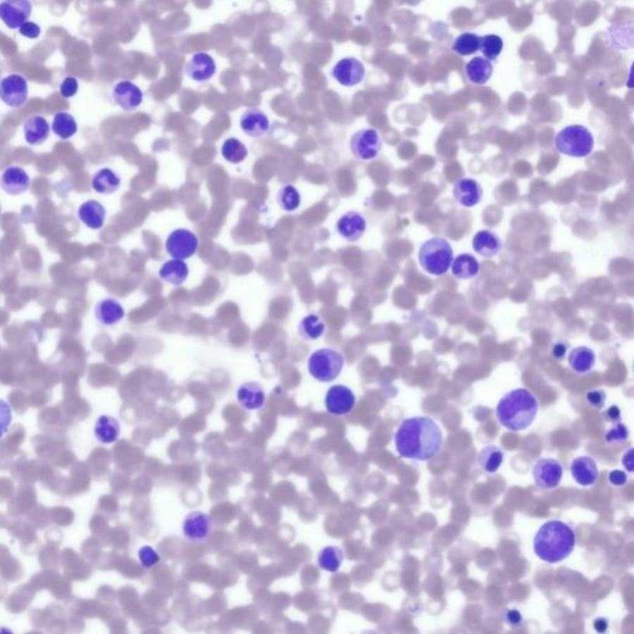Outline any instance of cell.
<instances>
[{
	"instance_id": "7a4b0ae2",
	"label": "cell",
	"mask_w": 634,
	"mask_h": 634,
	"mask_svg": "<svg viewBox=\"0 0 634 634\" xmlns=\"http://www.w3.org/2000/svg\"><path fill=\"white\" fill-rule=\"evenodd\" d=\"M576 547V534L571 526L561 521H549L536 531L533 549L536 557L547 564L566 560Z\"/></svg>"
},
{
	"instance_id": "8992f818",
	"label": "cell",
	"mask_w": 634,
	"mask_h": 634,
	"mask_svg": "<svg viewBox=\"0 0 634 634\" xmlns=\"http://www.w3.org/2000/svg\"><path fill=\"white\" fill-rule=\"evenodd\" d=\"M345 360L333 348H321L313 352L308 360V372L318 382L335 381L343 371Z\"/></svg>"
},
{
	"instance_id": "7bdbcfd3",
	"label": "cell",
	"mask_w": 634,
	"mask_h": 634,
	"mask_svg": "<svg viewBox=\"0 0 634 634\" xmlns=\"http://www.w3.org/2000/svg\"><path fill=\"white\" fill-rule=\"evenodd\" d=\"M138 557H139V562H141L142 565L147 567V569L154 567L158 562H161L159 554L153 547H148V545L139 549Z\"/></svg>"
},
{
	"instance_id": "d4e9b609",
	"label": "cell",
	"mask_w": 634,
	"mask_h": 634,
	"mask_svg": "<svg viewBox=\"0 0 634 634\" xmlns=\"http://www.w3.org/2000/svg\"><path fill=\"white\" fill-rule=\"evenodd\" d=\"M237 400L246 410H259L265 405L266 393L259 383H244L237 391Z\"/></svg>"
},
{
	"instance_id": "30bf717a",
	"label": "cell",
	"mask_w": 634,
	"mask_h": 634,
	"mask_svg": "<svg viewBox=\"0 0 634 634\" xmlns=\"http://www.w3.org/2000/svg\"><path fill=\"white\" fill-rule=\"evenodd\" d=\"M182 535L189 542H206L213 534V521L211 516L204 512H192L182 521Z\"/></svg>"
},
{
	"instance_id": "2e32d148",
	"label": "cell",
	"mask_w": 634,
	"mask_h": 634,
	"mask_svg": "<svg viewBox=\"0 0 634 634\" xmlns=\"http://www.w3.org/2000/svg\"><path fill=\"white\" fill-rule=\"evenodd\" d=\"M216 73V62L206 52L194 53L185 65V75L195 82H208Z\"/></svg>"
},
{
	"instance_id": "d6986e66",
	"label": "cell",
	"mask_w": 634,
	"mask_h": 634,
	"mask_svg": "<svg viewBox=\"0 0 634 634\" xmlns=\"http://www.w3.org/2000/svg\"><path fill=\"white\" fill-rule=\"evenodd\" d=\"M30 176L26 174L25 170L18 166H11L0 176V187L1 190L11 195L18 196L29 190L30 187Z\"/></svg>"
},
{
	"instance_id": "4fadbf2b",
	"label": "cell",
	"mask_w": 634,
	"mask_h": 634,
	"mask_svg": "<svg viewBox=\"0 0 634 634\" xmlns=\"http://www.w3.org/2000/svg\"><path fill=\"white\" fill-rule=\"evenodd\" d=\"M32 13L30 0H3L0 1V20L9 29L16 30L26 21H29Z\"/></svg>"
},
{
	"instance_id": "7c38bea8",
	"label": "cell",
	"mask_w": 634,
	"mask_h": 634,
	"mask_svg": "<svg viewBox=\"0 0 634 634\" xmlns=\"http://www.w3.org/2000/svg\"><path fill=\"white\" fill-rule=\"evenodd\" d=\"M365 66L355 57H344L332 68V76L344 87H354L364 81Z\"/></svg>"
},
{
	"instance_id": "816d5d0a",
	"label": "cell",
	"mask_w": 634,
	"mask_h": 634,
	"mask_svg": "<svg viewBox=\"0 0 634 634\" xmlns=\"http://www.w3.org/2000/svg\"><path fill=\"white\" fill-rule=\"evenodd\" d=\"M604 418L609 423H619L621 421V410L617 405H612L604 412Z\"/></svg>"
},
{
	"instance_id": "f546056e",
	"label": "cell",
	"mask_w": 634,
	"mask_h": 634,
	"mask_svg": "<svg viewBox=\"0 0 634 634\" xmlns=\"http://www.w3.org/2000/svg\"><path fill=\"white\" fill-rule=\"evenodd\" d=\"M452 274L454 278L459 280H469L473 279L478 275L480 272V263L478 259L476 258L472 254H459L457 258L453 259Z\"/></svg>"
},
{
	"instance_id": "ac0fdd59",
	"label": "cell",
	"mask_w": 634,
	"mask_h": 634,
	"mask_svg": "<svg viewBox=\"0 0 634 634\" xmlns=\"http://www.w3.org/2000/svg\"><path fill=\"white\" fill-rule=\"evenodd\" d=\"M453 198L461 206L472 208L477 206L483 198V189L478 181L474 179H462L453 186Z\"/></svg>"
},
{
	"instance_id": "4dcf8cb0",
	"label": "cell",
	"mask_w": 634,
	"mask_h": 634,
	"mask_svg": "<svg viewBox=\"0 0 634 634\" xmlns=\"http://www.w3.org/2000/svg\"><path fill=\"white\" fill-rule=\"evenodd\" d=\"M120 187V177L116 171L104 167L97 171L92 177V189L101 195H112Z\"/></svg>"
},
{
	"instance_id": "4316f807",
	"label": "cell",
	"mask_w": 634,
	"mask_h": 634,
	"mask_svg": "<svg viewBox=\"0 0 634 634\" xmlns=\"http://www.w3.org/2000/svg\"><path fill=\"white\" fill-rule=\"evenodd\" d=\"M78 218L89 229H101L106 221V208L96 200H89L78 208Z\"/></svg>"
},
{
	"instance_id": "6da1fadb",
	"label": "cell",
	"mask_w": 634,
	"mask_h": 634,
	"mask_svg": "<svg viewBox=\"0 0 634 634\" xmlns=\"http://www.w3.org/2000/svg\"><path fill=\"white\" fill-rule=\"evenodd\" d=\"M395 448L401 459L431 461L442 450V430L428 417L406 419L395 433Z\"/></svg>"
},
{
	"instance_id": "11a10c76",
	"label": "cell",
	"mask_w": 634,
	"mask_h": 634,
	"mask_svg": "<svg viewBox=\"0 0 634 634\" xmlns=\"http://www.w3.org/2000/svg\"><path fill=\"white\" fill-rule=\"evenodd\" d=\"M0 211H1V207H0Z\"/></svg>"
},
{
	"instance_id": "d590c367",
	"label": "cell",
	"mask_w": 634,
	"mask_h": 634,
	"mask_svg": "<svg viewBox=\"0 0 634 634\" xmlns=\"http://www.w3.org/2000/svg\"><path fill=\"white\" fill-rule=\"evenodd\" d=\"M343 560V550L338 547H324L318 555V565L328 573H337L342 566Z\"/></svg>"
},
{
	"instance_id": "e0dca14e",
	"label": "cell",
	"mask_w": 634,
	"mask_h": 634,
	"mask_svg": "<svg viewBox=\"0 0 634 634\" xmlns=\"http://www.w3.org/2000/svg\"><path fill=\"white\" fill-rule=\"evenodd\" d=\"M335 228L343 239L348 242H356L364 236L366 220L360 212L349 211L339 218Z\"/></svg>"
},
{
	"instance_id": "bcb514c9",
	"label": "cell",
	"mask_w": 634,
	"mask_h": 634,
	"mask_svg": "<svg viewBox=\"0 0 634 634\" xmlns=\"http://www.w3.org/2000/svg\"><path fill=\"white\" fill-rule=\"evenodd\" d=\"M78 91L77 80L75 77H66L60 84V93L63 99H71Z\"/></svg>"
},
{
	"instance_id": "74e56055",
	"label": "cell",
	"mask_w": 634,
	"mask_h": 634,
	"mask_svg": "<svg viewBox=\"0 0 634 634\" xmlns=\"http://www.w3.org/2000/svg\"><path fill=\"white\" fill-rule=\"evenodd\" d=\"M221 155L226 161L231 164H240L247 158L249 150L241 140L236 138H229L224 141L221 146Z\"/></svg>"
},
{
	"instance_id": "8d00e7d4",
	"label": "cell",
	"mask_w": 634,
	"mask_h": 634,
	"mask_svg": "<svg viewBox=\"0 0 634 634\" xmlns=\"http://www.w3.org/2000/svg\"><path fill=\"white\" fill-rule=\"evenodd\" d=\"M480 40H482V37H479L474 32H463L459 37L454 39L452 44L453 52L459 56L474 55L480 49Z\"/></svg>"
},
{
	"instance_id": "836d02e7",
	"label": "cell",
	"mask_w": 634,
	"mask_h": 634,
	"mask_svg": "<svg viewBox=\"0 0 634 634\" xmlns=\"http://www.w3.org/2000/svg\"><path fill=\"white\" fill-rule=\"evenodd\" d=\"M480 467L487 474H495L504 461V452L497 445H488L480 450L478 455Z\"/></svg>"
},
{
	"instance_id": "5bb4252c",
	"label": "cell",
	"mask_w": 634,
	"mask_h": 634,
	"mask_svg": "<svg viewBox=\"0 0 634 634\" xmlns=\"http://www.w3.org/2000/svg\"><path fill=\"white\" fill-rule=\"evenodd\" d=\"M325 407H327L328 413L333 414L337 417H343L348 415L356 402V397L354 394L353 391L347 386L337 384L333 387L329 388L327 394H325Z\"/></svg>"
},
{
	"instance_id": "60d3db41",
	"label": "cell",
	"mask_w": 634,
	"mask_h": 634,
	"mask_svg": "<svg viewBox=\"0 0 634 634\" xmlns=\"http://www.w3.org/2000/svg\"><path fill=\"white\" fill-rule=\"evenodd\" d=\"M609 42L612 44L614 49L627 50L629 49L626 42H633V31L632 27H629V30H626L624 26L614 25L609 29Z\"/></svg>"
},
{
	"instance_id": "f5cc1de1",
	"label": "cell",
	"mask_w": 634,
	"mask_h": 634,
	"mask_svg": "<svg viewBox=\"0 0 634 634\" xmlns=\"http://www.w3.org/2000/svg\"><path fill=\"white\" fill-rule=\"evenodd\" d=\"M622 464H623L624 467L629 472H633L634 471V464H633V449L630 448V449L627 450L623 455V459H622Z\"/></svg>"
},
{
	"instance_id": "7dc6e473",
	"label": "cell",
	"mask_w": 634,
	"mask_h": 634,
	"mask_svg": "<svg viewBox=\"0 0 634 634\" xmlns=\"http://www.w3.org/2000/svg\"><path fill=\"white\" fill-rule=\"evenodd\" d=\"M19 34H20L21 37H26V39L35 40V39L40 37V34H42V27L37 25V23L26 21L25 24H23V25L19 27Z\"/></svg>"
},
{
	"instance_id": "277c9868",
	"label": "cell",
	"mask_w": 634,
	"mask_h": 634,
	"mask_svg": "<svg viewBox=\"0 0 634 634\" xmlns=\"http://www.w3.org/2000/svg\"><path fill=\"white\" fill-rule=\"evenodd\" d=\"M454 254L447 239L432 237L423 242L418 251V262L422 269L435 277H442L452 265Z\"/></svg>"
},
{
	"instance_id": "1f68e13d",
	"label": "cell",
	"mask_w": 634,
	"mask_h": 634,
	"mask_svg": "<svg viewBox=\"0 0 634 634\" xmlns=\"http://www.w3.org/2000/svg\"><path fill=\"white\" fill-rule=\"evenodd\" d=\"M325 321L321 315L309 314L302 319L298 325V335L303 340L316 341L321 338L325 332Z\"/></svg>"
},
{
	"instance_id": "cb8c5ba5",
	"label": "cell",
	"mask_w": 634,
	"mask_h": 634,
	"mask_svg": "<svg viewBox=\"0 0 634 634\" xmlns=\"http://www.w3.org/2000/svg\"><path fill=\"white\" fill-rule=\"evenodd\" d=\"M464 72L469 82L483 86L493 76V63L485 57L476 56L466 65Z\"/></svg>"
},
{
	"instance_id": "83f0119b",
	"label": "cell",
	"mask_w": 634,
	"mask_h": 634,
	"mask_svg": "<svg viewBox=\"0 0 634 634\" xmlns=\"http://www.w3.org/2000/svg\"><path fill=\"white\" fill-rule=\"evenodd\" d=\"M567 361L572 371L576 372L578 374H586L588 372L592 371L593 367L596 364V353L590 347L580 345L570 351Z\"/></svg>"
},
{
	"instance_id": "c3c4849f",
	"label": "cell",
	"mask_w": 634,
	"mask_h": 634,
	"mask_svg": "<svg viewBox=\"0 0 634 634\" xmlns=\"http://www.w3.org/2000/svg\"><path fill=\"white\" fill-rule=\"evenodd\" d=\"M609 481L611 485L614 487H622L628 482V476L621 469H614L609 474Z\"/></svg>"
},
{
	"instance_id": "d6a6232c",
	"label": "cell",
	"mask_w": 634,
	"mask_h": 634,
	"mask_svg": "<svg viewBox=\"0 0 634 634\" xmlns=\"http://www.w3.org/2000/svg\"><path fill=\"white\" fill-rule=\"evenodd\" d=\"M120 425L118 420L108 415H102L97 419L94 426V435L99 443H116L120 438Z\"/></svg>"
},
{
	"instance_id": "f35d334b",
	"label": "cell",
	"mask_w": 634,
	"mask_h": 634,
	"mask_svg": "<svg viewBox=\"0 0 634 634\" xmlns=\"http://www.w3.org/2000/svg\"><path fill=\"white\" fill-rule=\"evenodd\" d=\"M275 201L283 211H296L301 206V194L293 185L282 186L280 191L277 192Z\"/></svg>"
},
{
	"instance_id": "5b68a950",
	"label": "cell",
	"mask_w": 634,
	"mask_h": 634,
	"mask_svg": "<svg viewBox=\"0 0 634 634\" xmlns=\"http://www.w3.org/2000/svg\"><path fill=\"white\" fill-rule=\"evenodd\" d=\"M554 146L560 154L570 158H588L592 153L595 138L592 133L583 125H567L557 133Z\"/></svg>"
},
{
	"instance_id": "603a6c76",
	"label": "cell",
	"mask_w": 634,
	"mask_h": 634,
	"mask_svg": "<svg viewBox=\"0 0 634 634\" xmlns=\"http://www.w3.org/2000/svg\"><path fill=\"white\" fill-rule=\"evenodd\" d=\"M125 309L123 306L118 303L117 300L107 299L101 300L94 308V316L101 325L104 326H115L123 320L125 317Z\"/></svg>"
},
{
	"instance_id": "e575fe53",
	"label": "cell",
	"mask_w": 634,
	"mask_h": 634,
	"mask_svg": "<svg viewBox=\"0 0 634 634\" xmlns=\"http://www.w3.org/2000/svg\"><path fill=\"white\" fill-rule=\"evenodd\" d=\"M51 128L52 132L63 140L70 139L77 133L76 119L68 112H58L55 114Z\"/></svg>"
},
{
	"instance_id": "52a82bcc",
	"label": "cell",
	"mask_w": 634,
	"mask_h": 634,
	"mask_svg": "<svg viewBox=\"0 0 634 634\" xmlns=\"http://www.w3.org/2000/svg\"><path fill=\"white\" fill-rule=\"evenodd\" d=\"M383 149V139L379 132L365 128L354 133L350 138V151L358 160H374Z\"/></svg>"
},
{
	"instance_id": "ee69618b",
	"label": "cell",
	"mask_w": 634,
	"mask_h": 634,
	"mask_svg": "<svg viewBox=\"0 0 634 634\" xmlns=\"http://www.w3.org/2000/svg\"><path fill=\"white\" fill-rule=\"evenodd\" d=\"M13 413L8 402L0 399V438L6 435L8 429L11 426Z\"/></svg>"
},
{
	"instance_id": "db71d44e",
	"label": "cell",
	"mask_w": 634,
	"mask_h": 634,
	"mask_svg": "<svg viewBox=\"0 0 634 634\" xmlns=\"http://www.w3.org/2000/svg\"><path fill=\"white\" fill-rule=\"evenodd\" d=\"M593 628L596 629L599 633H604L609 630V619H597L593 622Z\"/></svg>"
},
{
	"instance_id": "ba28073f",
	"label": "cell",
	"mask_w": 634,
	"mask_h": 634,
	"mask_svg": "<svg viewBox=\"0 0 634 634\" xmlns=\"http://www.w3.org/2000/svg\"><path fill=\"white\" fill-rule=\"evenodd\" d=\"M199 239L195 233L185 229L178 228L168 236L166 241V251L173 259L192 258L195 253L198 252Z\"/></svg>"
},
{
	"instance_id": "484cf974",
	"label": "cell",
	"mask_w": 634,
	"mask_h": 634,
	"mask_svg": "<svg viewBox=\"0 0 634 634\" xmlns=\"http://www.w3.org/2000/svg\"><path fill=\"white\" fill-rule=\"evenodd\" d=\"M474 252L478 253L484 258H493L499 254L502 251V241L500 238L488 229H483L474 234L472 241Z\"/></svg>"
},
{
	"instance_id": "f907efd6",
	"label": "cell",
	"mask_w": 634,
	"mask_h": 634,
	"mask_svg": "<svg viewBox=\"0 0 634 634\" xmlns=\"http://www.w3.org/2000/svg\"><path fill=\"white\" fill-rule=\"evenodd\" d=\"M567 350H568V345L560 341V342H557L555 345H552L551 352H552V356L555 357L559 361H561L566 357Z\"/></svg>"
},
{
	"instance_id": "ffe728a7",
	"label": "cell",
	"mask_w": 634,
	"mask_h": 634,
	"mask_svg": "<svg viewBox=\"0 0 634 634\" xmlns=\"http://www.w3.org/2000/svg\"><path fill=\"white\" fill-rule=\"evenodd\" d=\"M240 127L251 138H260L268 133L270 119L260 109H247L240 118Z\"/></svg>"
},
{
	"instance_id": "f1b7e54d",
	"label": "cell",
	"mask_w": 634,
	"mask_h": 634,
	"mask_svg": "<svg viewBox=\"0 0 634 634\" xmlns=\"http://www.w3.org/2000/svg\"><path fill=\"white\" fill-rule=\"evenodd\" d=\"M189 277V267L184 260L170 259L161 265L159 269V278L166 283L180 286L187 281Z\"/></svg>"
},
{
	"instance_id": "7402d4cb",
	"label": "cell",
	"mask_w": 634,
	"mask_h": 634,
	"mask_svg": "<svg viewBox=\"0 0 634 634\" xmlns=\"http://www.w3.org/2000/svg\"><path fill=\"white\" fill-rule=\"evenodd\" d=\"M23 132L27 144L32 146L42 145L49 139L50 124L42 115H32L23 123Z\"/></svg>"
},
{
	"instance_id": "44dd1931",
	"label": "cell",
	"mask_w": 634,
	"mask_h": 634,
	"mask_svg": "<svg viewBox=\"0 0 634 634\" xmlns=\"http://www.w3.org/2000/svg\"><path fill=\"white\" fill-rule=\"evenodd\" d=\"M572 478L583 487L593 486L598 480V467L596 461L590 456H581L573 459L570 466Z\"/></svg>"
},
{
	"instance_id": "ab89813d",
	"label": "cell",
	"mask_w": 634,
	"mask_h": 634,
	"mask_svg": "<svg viewBox=\"0 0 634 634\" xmlns=\"http://www.w3.org/2000/svg\"><path fill=\"white\" fill-rule=\"evenodd\" d=\"M503 47H504V42L499 35L488 34V35L482 37L479 51H482L483 57H485L489 61H495L503 51Z\"/></svg>"
},
{
	"instance_id": "9a60e30c",
	"label": "cell",
	"mask_w": 634,
	"mask_h": 634,
	"mask_svg": "<svg viewBox=\"0 0 634 634\" xmlns=\"http://www.w3.org/2000/svg\"><path fill=\"white\" fill-rule=\"evenodd\" d=\"M144 94L141 88L130 81H120L116 83L112 89V99L120 108L127 112H132L143 103Z\"/></svg>"
},
{
	"instance_id": "9c48e42d",
	"label": "cell",
	"mask_w": 634,
	"mask_h": 634,
	"mask_svg": "<svg viewBox=\"0 0 634 634\" xmlns=\"http://www.w3.org/2000/svg\"><path fill=\"white\" fill-rule=\"evenodd\" d=\"M29 88L20 75H9L0 81V99L11 108H20L27 101Z\"/></svg>"
},
{
	"instance_id": "3957f363",
	"label": "cell",
	"mask_w": 634,
	"mask_h": 634,
	"mask_svg": "<svg viewBox=\"0 0 634 634\" xmlns=\"http://www.w3.org/2000/svg\"><path fill=\"white\" fill-rule=\"evenodd\" d=\"M539 413V402L526 388H518L506 393L497 405V419L510 431H523L534 423Z\"/></svg>"
},
{
	"instance_id": "8fae6325",
	"label": "cell",
	"mask_w": 634,
	"mask_h": 634,
	"mask_svg": "<svg viewBox=\"0 0 634 634\" xmlns=\"http://www.w3.org/2000/svg\"><path fill=\"white\" fill-rule=\"evenodd\" d=\"M564 476L562 464L557 459H540L533 467V477L541 490H554L560 485Z\"/></svg>"
},
{
	"instance_id": "f6af8a7d",
	"label": "cell",
	"mask_w": 634,
	"mask_h": 634,
	"mask_svg": "<svg viewBox=\"0 0 634 634\" xmlns=\"http://www.w3.org/2000/svg\"><path fill=\"white\" fill-rule=\"evenodd\" d=\"M586 402L593 409H602L606 402V393L601 389H593L586 394Z\"/></svg>"
},
{
	"instance_id": "b9f144b4",
	"label": "cell",
	"mask_w": 634,
	"mask_h": 634,
	"mask_svg": "<svg viewBox=\"0 0 634 634\" xmlns=\"http://www.w3.org/2000/svg\"><path fill=\"white\" fill-rule=\"evenodd\" d=\"M628 438V429L624 424L614 423L604 433V440L609 445H619Z\"/></svg>"
},
{
	"instance_id": "681fc988",
	"label": "cell",
	"mask_w": 634,
	"mask_h": 634,
	"mask_svg": "<svg viewBox=\"0 0 634 634\" xmlns=\"http://www.w3.org/2000/svg\"><path fill=\"white\" fill-rule=\"evenodd\" d=\"M505 621H506V623L509 624L510 627L516 628V627H520L521 623H523V616H521L518 609H509L506 612V616H505Z\"/></svg>"
}]
</instances>
